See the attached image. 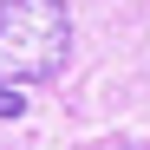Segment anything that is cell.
Returning a JSON list of instances; mask_svg holds the SVG:
<instances>
[{"instance_id": "7a4b0ae2", "label": "cell", "mask_w": 150, "mask_h": 150, "mask_svg": "<svg viewBox=\"0 0 150 150\" xmlns=\"http://www.w3.org/2000/svg\"><path fill=\"white\" fill-rule=\"evenodd\" d=\"M26 111V98H20V85H0V117H20Z\"/></svg>"}, {"instance_id": "6da1fadb", "label": "cell", "mask_w": 150, "mask_h": 150, "mask_svg": "<svg viewBox=\"0 0 150 150\" xmlns=\"http://www.w3.org/2000/svg\"><path fill=\"white\" fill-rule=\"evenodd\" d=\"M72 59L65 0H0V85H46Z\"/></svg>"}]
</instances>
